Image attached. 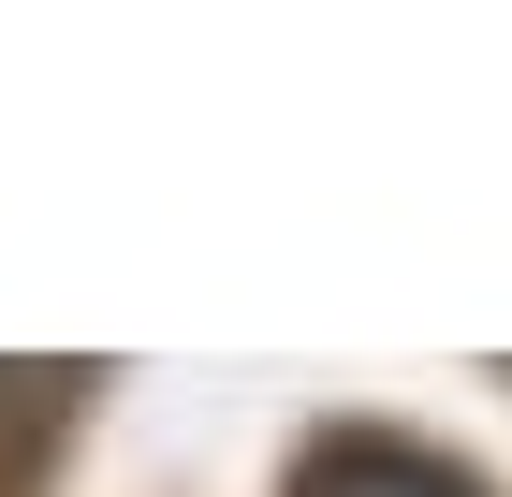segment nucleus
Instances as JSON below:
<instances>
[{"mask_svg": "<svg viewBox=\"0 0 512 497\" xmlns=\"http://www.w3.org/2000/svg\"><path fill=\"white\" fill-rule=\"evenodd\" d=\"M293 497H469V468L425 454V439H395V424H322L293 454Z\"/></svg>", "mask_w": 512, "mask_h": 497, "instance_id": "1", "label": "nucleus"}]
</instances>
